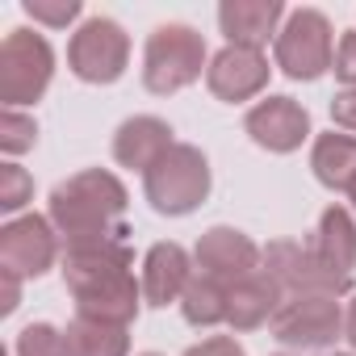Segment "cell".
<instances>
[{"mask_svg": "<svg viewBox=\"0 0 356 356\" xmlns=\"http://www.w3.org/2000/svg\"><path fill=\"white\" fill-rule=\"evenodd\" d=\"M63 281L76 298V314L97 318V323L130 327L143 306V285L134 281L130 239L63 248Z\"/></svg>", "mask_w": 356, "mask_h": 356, "instance_id": "cell-1", "label": "cell"}, {"mask_svg": "<svg viewBox=\"0 0 356 356\" xmlns=\"http://www.w3.org/2000/svg\"><path fill=\"white\" fill-rule=\"evenodd\" d=\"M63 239V248L126 239V185L105 168H84L51 189L47 214Z\"/></svg>", "mask_w": 356, "mask_h": 356, "instance_id": "cell-2", "label": "cell"}, {"mask_svg": "<svg viewBox=\"0 0 356 356\" xmlns=\"http://www.w3.org/2000/svg\"><path fill=\"white\" fill-rule=\"evenodd\" d=\"M202 67H210L206 59V38L193 26L168 22L155 26L147 47H143V84L155 97H172L189 88L193 80H202Z\"/></svg>", "mask_w": 356, "mask_h": 356, "instance_id": "cell-3", "label": "cell"}, {"mask_svg": "<svg viewBox=\"0 0 356 356\" xmlns=\"http://www.w3.org/2000/svg\"><path fill=\"white\" fill-rule=\"evenodd\" d=\"M143 193L155 214L181 218L210 197V159L193 143H176L151 172H143Z\"/></svg>", "mask_w": 356, "mask_h": 356, "instance_id": "cell-4", "label": "cell"}, {"mask_svg": "<svg viewBox=\"0 0 356 356\" xmlns=\"http://www.w3.org/2000/svg\"><path fill=\"white\" fill-rule=\"evenodd\" d=\"M306 260H310V293H348L356 273V218L343 206H331L318 214V227L306 235Z\"/></svg>", "mask_w": 356, "mask_h": 356, "instance_id": "cell-5", "label": "cell"}, {"mask_svg": "<svg viewBox=\"0 0 356 356\" xmlns=\"http://www.w3.org/2000/svg\"><path fill=\"white\" fill-rule=\"evenodd\" d=\"M55 76V51L38 30H9L0 42V101L5 109L34 105Z\"/></svg>", "mask_w": 356, "mask_h": 356, "instance_id": "cell-6", "label": "cell"}, {"mask_svg": "<svg viewBox=\"0 0 356 356\" xmlns=\"http://www.w3.org/2000/svg\"><path fill=\"white\" fill-rule=\"evenodd\" d=\"M277 67L289 80H318L335 63V30L318 9H293L273 42Z\"/></svg>", "mask_w": 356, "mask_h": 356, "instance_id": "cell-7", "label": "cell"}, {"mask_svg": "<svg viewBox=\"0 0 356 356\" xmlns=\"http://www.w3.org/2000/svg\"><path fill=\"white\" fill-rule=\"evenodd\" d=\"M343 335V306L331 293H293L273 314V339L298 352L331 348Z\"/></svg>", "mask_w": 356, "mask_h": 356, "instance_id": "cell-8", "label": "cell"}, {"mask_svg": "<svg viewBox=\"0 0 356 356\" xmlns=\"http://www.w3.org/2000/svg\"><path fill=\"white\" fill-rule=\"evenodd\" d=\"M130 63V34L109 17H88L67 42V67L84 84H113Z\"/></svg>", "mask_w": 356, "mask_h": 356, "instance_id": "cell-9", "label": "cell"}, {"mask_svg": "<svg viewBox=\"0 0 356 356\" xmlns=\"http://www.w3.org/2000/svg\"><path fill=\"white\" fill-rule=\"evenodd\" d=\"M55 260H59V231L51 218L22 214L0 227V268L30 281V277H42Z\"/></svg>", "mask_w": 356, "mask_h": 356, "instance_id": "cell-10", "label": "cell"}, {"mask_svg": "<svg viewBox=\"0 0 356 356\" xmlns=\"http://www.w3.org/2000/svg\"><path fill=\"white\" fill-rule=\"evenodd\" d=\"M243 130L252 134L256 147L273 151V155H289L306 143L310 134V113L306 105H298L293 97H264L248 109Z\"/></svg>", "mask_w": 356, "mask_h": 356, "instance_id": "cell-11", "label": "cell"}, {"mask_svg": "<svg viewBox=\"0 0 356 356\" xmlns=\"http://www.w3.org/2000/svg\"><path fill=\"white\" fill-rule=\"evenodd\" d=\"M193 260H197L202 273H210V277L235 285V281H243V277H252V273L260 268L264 248H260L252 235L235 231V227H210V231L197 239Z\"/></svg>", "mask_w": 356, "mask_h": 356, "instance_id": "cell-12", "label": "cell"}, {"mask_svg": "<svg viewBox=\"0 0 356 356\" xmlns=\"http://www.w3.org/2000/svg\"><path fill=\"white\" fill-rule=\"evenodd\" d=\"M206 84L227 105L252 101L268 84V59L264 51H252V47H222L206 67Z\"/></svg>", "mask_w": 356, "mask_h": 356, "instance_id": "cell-13", "label": "cell"}, {"mask_svg": "<svg viewBox=\"0 0 356 356\" xmlns=\"http://www.w3.org/2000/svg\"><path fill=\"white\" fill-rule=\"evenodd\" d=\"M285 17L289 13L281 0H227L218 9V26L227 34V47H252V51H264L268 38L277 42Z\"/></svg>", "mask_w": 356, "mask_h": 356, "instance_id": "cell-14", "label": "cell"}, {"mask_svg": "<svg viewBox=\"0 0 356 356\" xmlns=\"http://www.w3.org/2000/svg\"><path fill=\"white\" fill-rule=\"evenodd\" d=\"M193 260L181 243H155L147 256H143V273H138V285H143V302L147 306H168V302H181V293L189 289L193 281Z\"/></svg>", "mask_w": 356, "mask_h": 356, "instance_id": "cell-15", "label": "cell"}, {"mask_svg": "<svg viewBox=\"0 0 356 356\" xmlns=\"http://www.w3.org/2000/svg\"><path fill=\"white\" fill-rule=\"evenodd\" d=\"M172 147H176L172 126L163 118H155V113H134L113 134V159L122 168H134V172H151Z\"/></svg>", "mask_w": 356, "mask_h": 356, "instance_id": "cell-16", "label": "cell"}, {"mask_svg": "<svg viewBox=\"0 0 356 356\" xmlns=\"http://www.w3.org/2000/svg\"><path fill=\"white\" fill-rule=\"evenodd\" d=\"M281 302H285L281 285H277L264 268H256L252 277H243V281H235V285H231L227 323H231L235 331H256V327L273 323V314L281 310Z\"/></svg>", "mask_w": 356, "mask_h": 356, "instance_id": "cell-17", "label": "cell"}, {"mask_svg": "<svg viewBox=\"0 0 356 356\" xmlns=\"http://www.w3.org/2000/svg\"><path fill=\"white\" fill-rule=\"evenodd\" d=\"M310 168L318 176V185L335 193H352L356 189V134H339V130L318 134L310 151Z\"/></svg>", "mask_w": 356, "mask_h": 356, "instance_id": "cell-18", "label": "cell"}, {"mask_svg": "<svg viewBox=\"0 0 356 356\" xmlns=\"http://www.w3.org/2000/svg\"><path fill=\"white\" fill-rule=\"evenodd\" d=\"M63 348L67 356H130V331L118 323H97L76 314L63 327Z\"/></svg>", "mask_w": 356, "mask_h": 356, "instance_id": "cell-19", "label": "cell"}, {"mask_svg": "<svg viewBox=\"0 0 356 356\" xmlns=\"http://www.w3.org/2000/svg\"><path fill=\"white\" fill-rule=\"evenodd\" d=\"M227 302H231V285L197 268L189 289L181 293V314L193 327H218V323H227Z\"/></svg>", "mask_w": 356, "mask_h": 356, "instance_id": "cell-20", "label": "cell"}, {"mask_svg": "<svg viewBox=\"0 0 356 356\" xmlns=\"http://www.w3.org/2000/svg\"><path fill=\"white\" fill-rule=\"evenodd\" d=\"M260 268L281 285L285 298L310 293V260H306V248H302L298 239H273V243L264 248Z\"/></svg>", "mask_w": 356, "mask_h": 356, "instance_id": "cell-21", "label": "cell"}, {"mask_svg": "<svg viewBox=\"0 0 356 356\" xmlns=\"http://www.w3.org/2000/svg\"><path fill=\"white\" fill-rule=\"evenodd\" d=\"M38 143V122L22 109H0V151L5 155H22Z\"/></svg>", "mask_w": 356, "mask_h": 356, "instance_id": "cell-22", "label": "cell"}, {"mask_svg": "<svg viewBox=\"0 0 356 356\" xmlns=\"http://www.w3.org/2000/svg\"><path fill=\"white\" fill-rule=\"evenodd\" d=\"M34 197V181L22 163H0V210L17 214L26 202Z\"/></svg>", "mask_w": 356, "mask_h": 356, "instance_id": "cell-23", "label": "cell"}, {"mask_svg": "<svg viewBox=\"0 0 356 356\" xmlns=\"http://www.w3.org/2000/svg\"><path fill=\"white\" fill-rule=\"evenodd\" d=\"M17 356H67L63 331H55L51 323H30L17 335Z\"/></svg>", "mask_w": 356, "mask_h": 356, "instance_id": "cell-24", "label": "cell"}, {"mask_svg": "<svg viewBox=\"0 0 356 356\" xmlns=\"http://www.w3.org/2000/svg\"><path fill=\"white\" fill-rule=\"evenodd\" d=\"M22 9H26L34 22L51 26V30H63V26H72V22L80 17V0H26Z\"/></svg>", "mask_w": 356, "mask_h": 356, "instance_id": "cell-25", "label": "cell"}, {"mask_svg": "<svg viewBox=\"0 0 356 356\" xmlns=\"http://www.w3.org/2000/svg\"><path fill=\"white\" fill-rule=\"evenodd\" d=\"M335 76H339V84L343 88H356V30H348L343 38H339V47H335Z\"/></svg>", "mask_w": 356, "mask_h": 356, "instance_id": "cell-26", "label": "cell"}, {"mask_svg": "<svg viewBox=\"0 0 356 356\" xmlns=\"http://www.w3.org/2000/svg\"><path fill=\"white\" fill-rule=\"evenodd\" d=\"M185 356H248V352H243V343L235 335H210V339L193 343Z\"/></svg>", "mask_w": 356, "mask_h": 356, "instance_id": "cell-27", "label": "cell"}, {"mask_svg": "<svg viewBox=\"0 0 356 356\" xmlns=\"http://www.w3.org/2000/svg\"><path fill=\"white\" fill-rule=\"evenodd\" d=\"M331 122H335L339 130L356 134V88L335 92V101H331Z\"/></svg>", "mask_w": 356, "mask_h": 356, "instance_id": "cell-28", "label": "cell"}, {"mask_svg": "<svg viewBox=\"0 0 356 356\" xmlns=\"http://www.w3.org/2000/svg\"><path fill=\"white\" fill-rule=\"evenodd\" d=\"M22 306V277L0 268V314H13Z\"/></svg>", "mask_w": 356, "mask_h": 356, "instance_id": "cell-29", "label": "cell"}, {"mask_svg": "<svg viewBox=\"0 0 356 356\" xmlns=\"http://www.w3.org/2000/svg\"><path fill=\"white\" fill-rule=\"evenodd\" d=\"M343 339L356 348V298L348 302V310H343Z\"/></svg>", "mask_w": 356, "mask_h": 356, "instance_id": "cell-30", "label": "cell"}, {"mask_svg": "<svg viewBox=\"0 0 356 356\" xmlns=\"http://www.w3.org/2000/svg\"><path fill=\"white\" fill-rule=\"evenodd\" d=\"M348 197H352V210H356V189H352V193H348Z\"/></svg>", "mask_w": 356, "mask_h": 356, "instance_id": "cell-31", "label": "cell"}, {"mask_svg": "<svg viewBox=\"0 0 356 356\" xmlns=\"http://www.w3.org/2000/svg\"><path fill=\"white\" fill-rule=\"evenodd\" d=\"M335 356H352V352H335Z\"/></svg>", "mask_w": 356, "mask_h": 356, "instance_id": "cell-32", "label": "cell"}, {"mask_svg": "<svg viewBox=\"0 0 356 356\" xmlns=\"http://www.w3.org/2000/svg\"><path fill=\"white\" fill-rule=\"evenodd\" d=\"M143 356H159V352H143Z\"/></svg>", "mask_w": 356, "mask_h": 356, "instance_id": "cell-33", "label": "cell"}]
</instances>
